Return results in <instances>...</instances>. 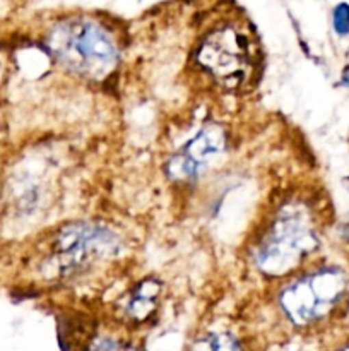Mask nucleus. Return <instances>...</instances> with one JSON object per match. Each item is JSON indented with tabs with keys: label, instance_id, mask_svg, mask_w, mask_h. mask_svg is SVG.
I'll return each instance as SVG.
<instances>
[{
	"label": "nucleus",
	"instance_id": "6",
	"mask_svg": "<svg viewBox=\"0 0 349 351\" xmlns=\"http://www.w3.org/2000/svg\"><path fill=\"white\" fill-rule=\"evenodd\" d=\"M226 147L224 130L218 125H207L192 137L174 156L168 161L166 171L174 182H194L214 163Z\"/></svg>",
	"mask_w": 349,
	"mask_h": 351
},
{
	"label": "nucleus",
	"instance_id": "10",
	"mask_svg": "<svg viewBox=\"0 0 349 351\" xmlns=\"http://www.w3.org/2000/svg\"><path fill=\"white\" fill-rule=\"evenodd\" d=\"M341 237H342V240H344V242L349 243V216L344 219V223H342Z\"/></svg>",
	"mask_w": 349,
	"mask_h": 351
},
{
	"label": "nucleus",
	"instance_id": "12",
	"mask_svg": "<svg viewBox=\"0 0 349 351\" xmlns=\"http://www.w3.org/2000/svg\"><path fill=\"white\" fill-rule=\"evenodd\" d=\"M342 351H349V348H346V350H342Z\"/></svg>",
	"mask_w": 349,
	"mask_h": 351
},
{
	"label": "nucleus",
	"instance_id": "5",
	"mask_svg": "<svg viewBox=\"0 0 349 351\" xmlns=\"http://www.w3.org/2000/svg\"><path fill=\"white\" fill-rule=\"evenodd\" d=\"M250 58L246 38L231 27L209 34L197 51L201 67L228 88H235L245 79L252 64Z\"/></svg>",
	"mask_w": 349,
	"mask_h": 351
},
{
	"label": "nucleus",
	"instance_id": "8",
	"mask_svg": "<svg viewBox=\"0 0 349 351\" xmlns=\"http://www.w3.org/2000/svg\"><path fill=\"white\" fill-rule=\"evenodd\" d=\"M202 348L205 351H243L236 343V339H233L228 335L211 336L205 341H202Z\"/></svg>",
	"mask_w": 349,
	"mask_h": 351
},
{
	"label": "nucleus",
	"instance_id": "4",
	"mask_svg": "<svg viewBox=\"0 0 349 351\" xmlns=\"http://www.w3.org/2000/svg\"><path fill=\"white\" fill-rule=\"evenodd\" d=\"M348 276L339 267H320L298 276L279 295L284 314L296 326L325 317L346 295Z\"/></svg>",
	"mask_w": 349,
	"mask_h": 351
},
{
	"label": "nucleus",
	"instance_id": "7",
	"mask_svg": "<svg viewBox=\"0 0 349 351\" xmlns=\"http://www.w3.org/2000/svg\"><path fill=\"white\" fill-rule=\"evenodd\" d=\"M157 291H159L157 283L146 281V283L140 285L129 304V314L132 315V317L139 319V321L146 317V315L153 311L154 300H156L157 297Z\"/></svg>",
	"mask_w": 349,
	"mask_h": 351
},
{
	"label": "nucleus",
	"instance_id": "3",
	"mask_svg": "<svg viewBox=\"0 0 349 351\" xmlns=\"http://www.w3.org/2000/svg\"><path fill=\"white\" fill-rule=\"evenodd\" d=\"M118 252V235L105 225L92 221L67 223L51 239L50 252L43 261V273L68 280L113 259Z\"/></svg>",
	"mask_w": 349,
	"mask_h": 351
},
{
	"label": "nucleus",
	"instance_id": "9",
	"mask_svg": "<svg viewBox=\"0 0 349 351\" xmlns=\"http://www.w3.org/2000/svg\"><path fill=\"white\" fill-rule=\"evenodd\" d=\"M332 24H334V31L339 36H346L349 34V5L348 3H339L332 12Z\"/></svg>",
	"mask_w": 349,
	"mask_h": 351
},
{
	"label": "nucleus",
	"instance_id": "11",
	"mask_svg": "<svg viewBox=\"0 0 349 351\" xmlns=\"http://www.w3.org/2000/svg\"><path fill=\"white\" fill-rule=\"evenodd\" d=\"M341 82H342V84H344V86H349V65L344 69V71H342Z\"/></svg>",
	"mask_w": 349,
	"mask_h": 351
},
{
	"label": "nucleus",
	"instance_id": "2",
	"mask_svg": "<svg viewBox=\"0 0 349 351\" xmlns=\"http://www.w3.org/2000/svg\"><path fill=\"white\" fill-rule=\"evenodd\" d=\"M317 247L318 230L311 211L303 202H287L270 219L253 259L260 273L281 278L296 271Z\"/></svg>",
	"mask_w": 349,
	"mask_h": 351
},
{
	"label": "nucleus",
	"instance_id": "1",
	"mask_svg": "<svg viewBox=\"0 0 349 351\" xmlns=\"http://www.w3.org/2000/svg\"><path fill=\"white\" fill-rule=\"evenodd\" d=\"M47 50L58 65L77 77L103 81L120 60L115 40L101 24L89 19H68L48 33Z\"/></svg>",
	"mask_w": 349,
	"mask_h": 351
}]
</instances>
